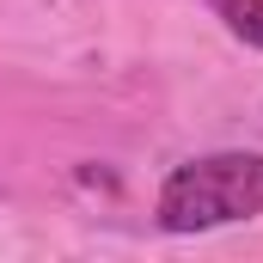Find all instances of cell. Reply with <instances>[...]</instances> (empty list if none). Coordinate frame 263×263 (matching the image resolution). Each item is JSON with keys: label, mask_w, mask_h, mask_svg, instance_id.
<instances>
[{"label": "cell", "mask_w": 263, "mask_h": 263, "mask_svg": "<svg viewBox=\"0 0 263 263\" xmlns=\"http://www.w3.org/2000/svg\"><path fill=\"white\" fill-rule=\"evenodd\" d=\"M263 214V153H208L178 165L159 184V227L165 233H208L227 220Z\"/></svg>", "instance_id": "6da1fadb"}, {"label": "cell", "mask_w": 263, "mask_h": 263, "mask_svg": "<svg viewBox=\"0 0 263 263\" xmlns=\"http://www.w3.org/2000/svg\"><path fill=\"white\" fill-rule=\"evenodd\" d=\"M214 12L227 18V31H233L239 43L263 49V0H214Z\"/></svg>", "instance_id": "7a4b0ae2"}]
</instances>
